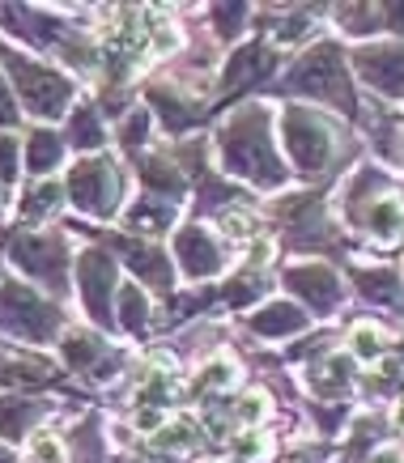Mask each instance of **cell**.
Listing matches in <instances>:
<instances>
[{
    "instance_id": "cell-9",
    "label": "cell",
    "mask_w": 404,
    "mask_h": 463,
    "mask_svg": "<svg viewBox=\"0 0 404 463\" xmlns=\"http://www.w3.org/2000/svg\"><path fill=\"white\" fill-rule=\"evenodd\" d=\"M175 251L183 255V268H188V277H213L217 268H222V251H217V242L200 230V225H188L175 242Z\"/></svg>"
},
{
    "instance_id": "cell-23",
    "label": "cell",
    "mask_w": 404,
    "mask_h": 463,
    "mask_svg": "<svg viewBox=\"0 0 404 463\" xmlns=\"http://www.w3.org/2000/svg\"><path fill=\"white\" fill-rule=\"evenodd\" d=\"M34 455H39L43 463H60L64 459V447H60L56 438H39V442H34Z\"/></svg>"
},
{
    "instance_id": "cell-8",
    "label": "cell",
    "mask_w": 404,
    "mask_h": 463,
    "mask_svg": "<svg viewBox=\"0 0 404 463\" xmlns=\"http://www.w3.org/2000/svg\"><path fill=\"white\" fill-rule=\"evenodd\" d=\"M17 260L39 277V281L47 285H60V277H64V264H69V255H64V247H60L56 239H26L17 242Z\"/></svg>"
},
{
    "instance_id": "cell-15",
    "label": "cell",
    "mask_w": 404,
    "mask_h": 463,
    "mask_svg": "<svg viewBox=\"0 0 404 463\" xmlns=\"http://www.w3.org/2000/svg\"><path fill=\"white\" fill-rule=\"evenodd\" d=\"M60 162V141L56 137H47V132H34L30 137V166L34 170H47Z\"/></svg>"
},
{
    "instance_id": "cell-24",
    "label": "cell",
    "mask_w": 404,
    "mask_h": 463,
    "mask_svg": "<svg viewBox=\"0 0 404 463\" xmlns=\"http://www.w3.org/2000/svg\"><path fill=\"white\" fill-rule=\"evenodd\" d=\"M251 222H255L251 213H235V209L226 213V230H230V234H251V230H255Z\"/></svg>"
},
{
    "instance_id": "cell-25",
    "label": "cell",
    "mask_w": 404,
    "mask_h": 463,
    "mask_svg": "<svg viewBox=\"0 0 404 463\" xmlns=\"http://www.w3.org/2000/svg\"><path fill=\"white\" fill-rule=\"evenodd\" d=\"M14 102H9V94H5V81H0V124H14Z\"/></svg>"
},
{
    "instance_id": "cell-13",
    "label": "cell",
    "mask_w": 404,
    "mask_h": 463,
    "mask_svg": "<svg viewBox=\"0 0 404 463\" xmlns=\"http://www.w3.org/2000/svg\"><path fill=\"white\" fill-rule=\"evenodd\" d=\"M277 64V56L273 52H265V47H247V52H238L235 56V64H230V77L226 81L230 85H247V81H255V77H265L268 69Z\"/></svg>"
},
{
    "instance_id": "cell-14",
    "label": "cell",
    "mask_w": 404,
    "mask_h": 463,
    "mask_svg": "<svg viewBox=\"0 0 404 463\" xmlns=\"http://www.w3.org/2000/svg\"><path fill=\"white\" fill-rule=\"evenodd\" d=\"M358 285H366V298H379L388 307H400V281L391 272H358Z\"/></svg>"
},
{
    "instance_id": "cell-26",
    "label": "cell",
    "mask_w": 404,
    "mask_h": 463,
    "mask_svg": "<svg viewBox=\"0 0 404 463\" xmlns=\"http://www.w3.org/2000/svg\"><path fill=\"white\" fill-rule=\"evenodd\" d=\"M0 463H14V455H9V450H0Z\"/></svg>"
},
{
    "instance_id": "cell-12",
    "label": "cell",
    "mask_w": 404,
    "mask_h": 463,
    "mask_svg": "<svg viewBox=\"0 0 404 463\" xmlns=\"http://www.w3.org/2000/svg\"><path fill=\"white\" fill-rule=\"evenodd\" d=\"M307 323V315L298 307H285V302H273V307H265L255 319H251V327L255 332H265V336H290V332H298Z\"/></svg>"
},
{
    "instance_id": "cell-18",
    "label": "cell",
    "mask_w": 404,
    "mask_h": 463,
    "mask_svg": "<svg viewBox=\"0 0 404 463\" xmlns=\"http://www.w3.org/2000/svg\"><path fill=\"white\" fill-rule=\"evenodd\" d=\"M124 327H145V298L137 294V285H128L124 289Z\"/></svg>"
},
{
    "instance_id": "cell-5",
    "label": "cell",
    "mask_w": 404,
    "mask_h": 463,
    "mask_svg": "<svg viewBox=\"0 0 404 463\" xmlns=\"http://www.w3.org/2000/svg\"><path fill=\"white\" fill-rule=\"evenodd\" d=\"M9 64H14L17 81H22V99L30 102V111L39 115H56L60 107H64V99H69V81L60 77V72H47V69H30L22 56H9Z\"/></svg>"
},
{
    "instance_id": "cell-6",
    "label": "cell",
    "mask_w": 404,
    "mask_h": 463,
    "mask_svg": "<svg viewBox=\"0 0 404 463\" xmlns=\"http://www.w3.org/2000/svg\"><path fill=\"white\" fill-rule=\"evenodd\" d=\"M69 196L77 200L85 213H111V204H115V170H111V162H102V157L82 162V166L72 170Z\"/></svg>"
},
{
    "instance_id": "cell-3",
    "label": "cell",
    "mask_w": 404,
    "mask_h": 463,
    "mask_svg": "<svg viewBox=\"0 0 404 463\" xmlns=\"http://www.w3.org/2000/svg\"><path fill=\"white\" fill-rule=\"evenodd\" d=\"M285 141L303 170H323L332 157V132L323 119L307 111H285Z\"/></svg>"
},
{
    "instance_id": "cell-1",
    "label": "cell",
    "mask_w": 404,
    "mask_h": 463,
    "mask_svg": "<svg viewBox=\"0 0 404 463\" xmlns=\"http://www.w3.org/2000/svg\"><path fill=\"white\" fill-rule=\"evenodd\" d=\"M222 162L235 175L251 183H281V162L273 157V141H268V124L260 111L235 115L222 132Z\"/></svg>"
},
{
    "instance_id": "cell-4",
    "label": "cell",
    "mask_w": 404,
    "mask_h": 463,
    "mask_svg": "<svg viewBox=\"0 0 404 463\" xmlns=\"http://www.w3.org/2000/svg\"><path fill=\"white\" fill-rule=\"evenodd\" d=\"M52 323H56V315L43 307L30 289H22V285H5V289H0V327L43 340L52 332Z\"/></svg>"
},
{
    "instance_id": "cell-22",
    "label": "cell",
    "mask_w": 404,
    "mask_h": 463,
    "mask_svg": "<svg viewBox=\"0 0 404 463\" xmlns=\"http://www.w3.org/2000/svg\"><path fill=\"white\" fill-rule=\"evenodd\" d=\"M14 154H17V145L9 137H0V179L5 183H14Z\"/></svg>"
},
{
    "instance_id": "cell-27",
    "label": "cell",
    "mask_w": 404,
    "mask_h": 463,
    "mask_svg": "<svg viewBox=\"0 0 404 463\" xmlns=\"http://www.w3.org/2000/svg\"><path fill=\"white\" fill-rule=\"evenodd\" d=\"M400 421H404V404H400Z\"/></svg>"
},
{
    "instance_id": "cell-17",
    "label": "cell",
    "mask_w": 404,
    "mask_h": 463,
    "mask_svg": "<svg viewBox=\"0 0 404 463\" xmlns=\"http://www.w3.org/2000/svg\"><path fill=\"white\" fill-rule=\"evenodd\" d=\"M370 230H379L383 239H391L396 230H400V204H379V209H370Z\"/></svg>"
},
{
    "instance_id": "cell-10",
    "label": "cell",
    "mask_w": 404,
    "mask_h": 463,
    "mask_svg": "<svg viewBox=\"0 0 404 463\" xmlns=\"http://www.w3.org/2000/svg\"><path fill=\"white\" fill-rule=\"evenodd\" d=\"M285 285H290L293 294L307 298V307H315V310H332L341 302V285H336V277L328 268H293L290 277H285Z\"/></svg>"
},
{
    "instance_id": "cell-21",
    "label": "cell",
    "mask_w": 404,
    "mask_h": 463,
    "mask_svg": "<svg viewBox=\"0 0 404 463\" xmlns=\"http://www.w3.org/2000/svg\"><path fill=\"white\" fill-rule=\"evenodd\" d=\"M188 442H196L192 421H175V430H167V434L158 438V447H188Z\"/></svg>"
},
{
    "instance_id": "cell-16",
    "label": "cell",
    "mask_w": 404,
    "mask_h": 463,
    "mask_svg": "<svg viewBox=\"0 0 404 463\" xmlns=\"http://www.w3.org/2000/svg\"><path fill=\"white\" fill-rule=\"evenodd\" d=\"M170 213H175L170 204H149V200H140L137 209H132V222L128 225H132V230H137V225L140 230H158V225L170 222Z\"/></svg>"
},
{
    "instance_id": "cell-20",
    "label": "cell",
    "mask_w": 404,
    "mask_h": 463,
    "mask_svg": "<svg viewBox=\"0 0 404 463\" xmlns=\"http://www.w3.org/2000/svg\"><path fill=\"white\" fill-rule=\"evenodd\" d=\"M72 141L77 145H98L102 141V132H98V124H94V115L90 111L77 115V124H72Z\"/></svg>"
},
{
    "instance_id": "cell-19",
    "label": "cell",
    "mask_w": 404,
    "mask_h": 463,
    "mask_svg": "<svg viewBox=\"0 0 404 463\" xmlns=\"http://www.w3.org/2000/svg\"><path fill=\"white\" fill-rule=\"evenodd\" d=\"M60 200V192H56V183H43L39 192H30L26 196V217H43V213L52 209Z\"/></svg>"
},
{
    "instance_id": "cell-7",
    "label": "cell",
    "mask_w": 404,
    "mask_h": 463,
    "mask_svg": "<svg viewBox=\"0 0 404 463\" xmlns=\"http://www.w3.org/2000/svg\"><path fill=\"white\" fill-rule=\"evenodd\" d=\"M358 69L388 94H404V47H366L358 52Z\"/></svg>"
},
{
    "instance_id": "cell-2",
    "label": "cell",
    "mask_w": 404,
    "mask_h": 463,
    "mask_svg": "<svg viewBox=\"0 0 404 463\" xmlns=\"http://www.w3.org/2000/svg\"><path fill=\"white\" fill-rule=\"evenodd\" d=\"M290 90H307L315 99H328L336 107L353 111V94H349V77H345V64L336 56V47H315L290 77Z\"/></svg>"
},
{
    "instance_id": "cell-11",
    "label": "cell",
    "mask_w": 404,
    "mask_h": 463,
    "mask_svg": "<svg viewBox=\"0 0 404 463\" xmlns=\"http://www.w3.org/2000/svg\"><path fill=\"white\" fill-rule=\"evenodd\" d=\"M82 285H85V302H90V315L107 323V289H111V260L107 255L90 251L82 264Z\"/></svg>"
}]
</instances>
